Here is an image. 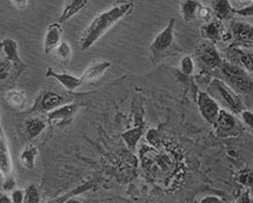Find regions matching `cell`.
Instances as JSON below:
<instances>
[{"instance_id":"1","label":"cell","mask_w":253,"mask_h":203,"mask_svg":"<svg viewBox=\"0 0 253 203\" xmlns=\"http://www.w3.org/2000/svg\"><path fill=\"white\" fill-rule=\"evenodd\" d=\"M134 4L128 0H119L116 4L111 6L92 19L88 26L86 27L80 39L82 51H87L95 42L99 40L107 31L113 27L119 20L124 19L128 14L132 13Z\"/></svg>"},{"instance_id":"2","label":"cell","mask_w":253,"mask_h":203,"mask_svg":"<svg viewBox=\"0 0 253 203\" xmlns=\"http://www.w3.org/2000/svg\"><path fill=\"white\" fill-rule=\"evenodd\" d=\"M213 99L217 101L219 106L230 110L233 114H240L244 108V103L237 92L231 88L226 82L220 79H212L208 85V92Z\"/></svg>"},{"instance_id":"3","label":"cell","mask_w":253,"mask_h":203,"mask_svg":"<svg viewBox=\"0 0 253 203\" xmlns=\"http://www.w3.org/2000/svg\"><path fill=\"white\" fill-rule=\"evenodd\" d=\"M218 68L220 69V73L223 74L225 80H226V84L231 88L243 94L252 93V74H250L248 70L227 60L221 61Z\"/></svg>"},{"instance_id":"4","label":"cell","mask_w":253,"mask_h":203,"mask_svg":"<svg viewBox=\"0 0 253 203\" xmlns=\"http://www.w3.org/2000/svg\"><path fill=\"white\" fill-rule=\"evenodd\" d=\"M174 25L175 19L171 18L168 25L165 26V29L160 31L158 34L156 35V38L153 39L152 44L150 46V51L151 54H152V61L154 64H157L163 58H165L169 53V51L172 50V47H173Z\"/></svg>"},{"instance_id":"5","label":"cell","mask_w":253,"mask_h":203,"mask_svg":"<svg viewBox=\"0 0 253 203\" xmlns=\"http://www.w3.org/2000/svg\"><path fill=\"white\" fill-rule=\"evenodd\" d=\"M214 133L219 137H236L244 131V125L230 110L220 108L214 121Z\"/></svg>"},{"instance_id":"6","label":"cell","mask_w":253,"mask_h":203,"mask_svg":"<svg viewBox=\"0 0 253 203\" xmlns=\"http://www.w3.org/2000/svg\"><path fill=\"white\" fill-rule=\"evenodd\" d=\"M72 101V97L70 95L58 94L55 92H44L39 94L33 103L31 113H48L51 110L57 108V107L63 106L65 103H69Z\"/></svg>"},{"instance_id":"7","label":"cell","mask_w":253,"mask_h":203,"mask_svg":"<svg viewBox=\"0 0 253 203\" xmlns=\"http://www.w3.org/2000/svg\"><path fill=\"white\" fill-rule=\"evenodd\" d=\"M196 57L199 66L205 70L217 68L223 61L218 50L215 48L214 42L209 41V40H204L203 42H200L197 47Z\"/></svg>"},{"instance_id":"8","label":"cell","mask_w":253,"mask_h":203,"mask_svg":"<svg viewBox=\"0 0 253 203\" xmlns=\"http://www.w3.org/2000/svg\"><path fill=\"white\" fill-rule=\"evenodd\" d=\"M82 103H65L63 106L57 107V108L47 113L46 121L52 126H58V127H64V126L70 125L72 120L82 108Z\"/></svg>"},{"instance_id":"9","label":"cell","mask_w":253,"mask_h":203,"mask_svg":"<svg viewBox=\"0 0 253 203\" xmlns=\"http://www.w3.org/2000/svg\"><path fill=\"white\" fill-rule=\"evenodd\" d=\"M200 34L205 40L215 42V41H223L228 38V34L225 30L223 20L218 19V18L212 17L211 19L206 20L200 27Z\"/></svg>"},{"instance_id":"10","label":"cell","mask_w":253,"mask_h":203,"mask_svg":"<svg viewBox=\"0 0 253 203\" xmlns=\"http://www.w3.org/2000/svg\"><path fill=\"white\" fill-rule=\"evenodd\" d=\"M0 174L4 177L13 176V162H12L8 139L2 128L1 115H0Z\"/></svg>"},{"instance_id":"11","label":"cell","mask_w":253,"mask_h":203,"mask_svg":"<svg viewBox=\"0 0 253 203\" xmlns=\"http://www.w3.org/2000/svg\"><path fill=\"white\" fill-rule=\"evenodd\" d=\"M197 101H198L199 112L204 120L209 122V124L213 125L218 116L219 109H220V106H219L217 101L209 93H206V92H198Z\"/></svg>"},{"instance_id":"12","label":"cell","mask_w":253,"mask_h":203,"mask_svg":"<svg viewBox=\"0 0 253 203\" xmlns=\"http://www.w3.org/2000/svg\"><path fill=\"white\" fill-rule=\"evenodd\" d=\"M226 55L228 58L227 61L234 65H238V66L243 67L244 69L248 70L250 74H252L253 55L251 48L246 50V47H242L239 45L231 46V47H228Z\"/></svg>"},{"instance_id":"13","label":"cell","mask_w":253,"mask_h":203,"mask_svg":"<svg viewBox=\"0 0 253 203\" xmlns=\"http://www.w3.org/2000/svg\"><path fill=\"white\" fill-rule=\"evenodd\" d=\"M231 33H232L237 45L242 46V47H252L253 27L251 24L232 21L231 23Z\"/></svg>"},{"instance_id":"14","label":"cell","mask_w":253,"mask_h":203,"mask_svg":"<svg viewBox=\"0 0 253 203\" xmlns=\"http://www.w3.org/2000/svg\"><path fill=\"white\" fill-rule=\"evenodd\" d=\"M0 48L4 52L5 59L10 61L12 66L15 69L24 70L26 68V64L23 63V60L19 57V51H18V42L12 38H5L0 41Z\"/></svg>"},{"instance_id":"15","label":"cell","mask_w":253,"mask_h":203,"mask_svg":"<svg viewBox=\"0 0 253 203\" xmlns=\"http://www.w3.org/2000/svg\"><path fill=\"white\" fill-rule=\"evenodd\" d=\"M112 66L111 61L109 60H98L89 65L87 68L85 69V72L80 75V79H82L83 85L91 84V82L97 81L98 79H100L106 70Z\"/></svg>"},{"instance_id":"16","label":"cell","mask_w":253,"mask_h":203,"mask_svg":"<svg viewBox=\"0 0 253 203\" xmlns=\"http://www.w3.org/2000/svg\"><path fill=\"white\" fill-rule=\"evenodd\" d=\"M61 34H63V27L61 24L55 21L48 25L44 36V53L51 54L55 50L61 41Z\"/></svg>"},{"instance_id":"17","label":"cell","mask_w":253,"mask_h":203,"mask_svg":"<svg viewBox=\"0 0 253 203\" xmlns=\"http://www.w3.org/2000/svg\"><path fill=\"white\" fill-rule=\"evenodd\" d=\"M46 76H47V78H53L57 80V81H59V84L69 92L76 91L77 88L83 85L80 76L72 75L67 72L58 73L55 72L52 67H48L47 70H46Z\"/></svg>"},{"instance_id":"18","label":"cell","mask_w":253,"mask_h":203,"mask_svg":"<svg viewBox=\"0 0 253 203\" xmlns=\"http://www.w3.org/2000/svg\"><path fill=\"white\" fill-rule=\"evenodd\" d=\"M88 2L89 0H67V2L65 4L59 18H58V23H66V21L70 20L71 18H73L75 15L78 14L80 11L84 10L85 7H87Z\"/></svg>"},{"instance_id":"19","label":"cell","mask_w":253,"mask_h":203,"mask_svg":"<svg viewBox=\"0 0 253 203\" xmlns=\"http://www.w3.org/2000/svg\"><path fill=\"white\" fill-rule=\"evenodd\" d=\"M212 12L215 18L220 20H231L234 15V8L231 5L230 0H211Z\"/></svg>"},{"instance_id":"20","label":"cell","mask_w":253,"mask_h":203,"mask_svg":"<svg viewBox=\"0 0 253 203\" xmlns=\"http://www.w3.org/2000/svg\"><path fill=\"white\" fill-rule=\"evenodd\" d=\"M144 124L143 122H140V125L135 126L132 129H128V131H126L125 133L122 134V137L123 140L125 141L126 146H127V148L129 152H135L137 150V146H138V142H139L141 137H143L144 135Z\"/></svg>"},{"instance_id":"21","label":"cell","mask_w":253,"mask_h":203,"mask_svg":"<svg viewBox=\"0 0 253 203\" xmlns=\"http://www.w3.org/2000/svg\"><path fill=\"white\" fill-rule=\"evenodd\" d=\"M38 154H39L38 147L32 143L26 144L20 153L19 159H20L21 166H23L25 169H27V170H31V169L35 168L36 159L37 156H38Z\"/></svg>"},{"instance_id":"22","label":"cell","mask_w":253,"mask_h":203,"mask_svg":"<svg viewBox=\"0 0 253 203\" xmlns=\"http://www.w3.org/2000/svg\"><path fill=\"white\" fill-rule=\"evenodd\" d=\"M47 127V121L40 118L31 119L26 121L25 125V134L29 140L36 139L38 135H40Z\"/></svg>"},{"instance_id":"23","label":"cell","mask_w":253,"mask_h":203,"mask_svg":"<svg viewBox=\"0 0 253 203\" xmlns=\"http://www.w3.org/2000/svg\"><path fill=\"white\" fill-rule=\"evenodd\" d=\"M202 7L199 0H183L180 4V11L185 21H193L197 19L199 8Z\"/></svg>"},{"instance_id":"24","label":"cell","mask_w":253,"mask_h":203,"mask_svg":"<svg viewBox=\"0 0 253 203\" xmlns=\"http://www.w3.org/2000/svg\"><path fill=\"white\" fill-rule=\"evenodd\" d=\"M93 186H94V183L91 182V181H88V182H86L84 184H80V186L77 187V188L72 189V190H71V192H69L67 194H65V195L59 196V198H58V199L53 200V201H51V203H64V202H67L71 199H75V196L80 195V194H83V193L87 192V190H89V189H92V188H93Z\"/></svg>"},{"instance_id":"25","label":"cell","mask_w":253,"mask_h":203,"mask_svg":"<svg viewBox=\"0 0 253 203\" xmlns=\"http://www.w3.org/2000/svg\"><path fill=\"white\" fill-rule=\"evenodd\" d=\"M53 52L59 63L63 65H69L71 61V57H72V50H71V46L69 42L60 41V44L55 47V50Z\"/></svg>"},{"instance_id":"26","label":"cell","mask_w":253,"mask_h":203,"mask_svg":"<svg viewBox=\"0 0 253 203\" xmlns=\"http://www.w3.org/2000/svg\"><path fill=\"white\" fill-rule=\"evenodd\" d=\"M26 95L23 91H19V89H12V91L7 92L5 94V100L7 101L11 106L19 107L23 106L24 102H25Z\"/></svg>"},{"instance_id":"27","label":"cell","mask_w":253,"mask_h":203,"mask_svg":"<svg viewBox=\"0 0 253 203\" xmlns=\"http://www.w3.org/2000/svg\"><path fill=\"white\" fill-rule=\"evenodd\" d=\"M179 69L184 75H192L194 69H196V64H194L193 58L190 57V55H185L183 59L180 60V64H179Z\"/></svg>"},{"instance_id":"28","label":"cell","mask_w":253,"mask_h":203,"mask_svg":"<svg viewBox=\"0 0 253 203\" xmlns=\"http://www.w3.org/2000/svg\"><path fill=\"white\" fill-rule=\"evenodd\" d=\"M24 202L25 203H38L40 202V195L38 187L36 184H30L24 189Z\"/></svg>"},{"instance_id":"29","label":"cell","mask_w":253,"mask_h":203,"mask_svg":"<svg viewBox=\"0 0 253 203\" xmlns=\"http://www.w3.org/2000/svg\"><path fill=\"white\" fill-rule=\"evenodd\" d=\"M237 181L239 183H242L243 186H248L249 188H251L252 186V171L251 169H244V170H240L238 174H237Z\"/></svg>"},{"instance_id":"30","label":"cell","mask_w":253,"mask_h":203,"mask_svg":"<svg viewBox=\"0 0 253 203\" xmlns=\"http://www.w3.org/2000/svg\"><path fill=\"white\" fill-rule=\"evenodd\" d=\"M12 64L7 60H0V82L4 81L5 79H7L8 74L11 73V68H12Z\"/></svg>"},{"instance_id":"31","label":"cell","mask_w":253,"mask_h":203,"mask_svg":"<svg viewBox=\"0 0 253 203\" xmlns=\"http://www.w3.org/2000/svg\"><path fill=\"white\" fill-rule=\"evenodd\" d=\"M4 182H2V192L5 193H11L12 190L17 188V182H15L14 176H8V177H4Z\"/></svg>"},{"instance_id":"32","label":"cell","mask_w":253,"mask_h":203,"mask_svg":"<svg viewBox=\"0 0 253 203\" xmlns=\"http://www.w3.org/2000/svg\"><path fill=\"white\" fill-rule=\"evenodd\" d=\"M212 14H213V12H212L211 8L202 5V7H200L198 11V14H197V19H202V20L206 21V20L211 19Z\"/></svg>"},{"instance_id":"33","label":"cell","mask_w":253,"mask_h":203,"mask_svg":"<svg viewBox=\"0 0 253 203\" xmlns=\"http://www.w3.org/2000/svg\"><path fill=\"white\" fill-rule=\"evenodd\" d=\"M11 194V200L13 203H23L24 202V189H18L15 188L12 190Z\"/></svg>"},{"instance_id":"34","label":"cell","mask_w":253,"mask_h":203,"mask_svg":"<svg viewBox=\"0 0 253 203\" xmlns=\"http://www.w3.org/2000/svg\"><path fill=\"white\" fill-rule=\"evenodd\" d=\"M243 116V120L244 122H245V125L248 126L250 129L253 128V114L251 110H246V109H243L242 113H240Z\"/></svg>"},{"instance_id":"35","label":"cell","mask_w":253,"mask_h":203,"mask_svg":"<svg viewBox=\"0 0 253 203\" xmlns=\"http://www.w3.org/2000/svg\"><path fill=\"white\" fill-rule=\"evenodd\" d=\"M234 15H240V17H251L253 11H252V4H249L246 7L240 8V10H234Z\"/></svg>"},{"instance_id":"36","label":"cell","mask_w":253,"mask_h":203,"mask_svg":"<svg viewBox=\"0 0 253 203\" xmlns=\"http://www.w3.org/2000/svg\"><path fill=\"white\" fill-rule=\"evenodd\" d=\"M10 1L15 8H18V10L20 11L25 10L27 5H29V0H10Z\"/></svg>"},{"instance_id":"37","label":"cell","mask_w":253,"mask_h":203,"mask_svg":"<svg viewBox=\"0 0 253 203\" xmlns=\"http://www.w3.org/2000/svg\"><path fill=\"white\" fill-rule=\"evenodd\" d=\"M200 203H221L224 202L223 200H220V198H218V196H214V195H210V196H205V198H203L202 200H199Z\"/></svg>"},{"instance_id":"38","label":"cell","mask_w":253,"mask_h":203,"mask_svg":"<svg viewBox=\"0 0 253 203\" xmlns=\"http://www.w3.org/2000/svg\"><path fill=\"white\" fill-rule=\"evenodd\" d=\"M12 200H11V196L8 195V193H0V203H11Z\"/></svg>"},{"instance_id":"39","label":"cell","mask_w":253,"mask_h":203,"mask_svg":"<svg viewBox=\"0 0 253 203\" xmlns=\"http://www.w3.org/2000/svg\"><path fill=\"white\" fill-rule=\"evenodd\" d=\"M239 2H244V4H246V2H249V4H252V0H238Z\"/></svg>"}]
</instances>
